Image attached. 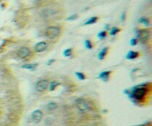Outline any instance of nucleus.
<instances>
[{"mask_svg":"<svg viewBox=\"0 0 152 126\" xmlns=\"http://www.w3.org/2000/svg\"><path fill=\"white\" fill-rule=\"evenodd\" d=\"M61 33V29L60 27L51 25L46 28L45 30V36L50 40H54L57 38Z\"/></svg>","mask_w":152,"mask_h":126,"instance_id":"obj_1","label":"nucleus"},{"mask_svg":"<svg viewBox=\"0 0 152 126\" xmlns=\"http://www.w3.org/2000/svg\"><path fill=\"white\" fill-rule=\"evenodd\" d=\"M76 108L81 112H88L91 110V106L89 102L85 99H78L76 101Z\"/></svg>","mask_w":152,"mask_h":126,"instance_id":"obj_2","label":"nucleus"},{"mask_svg":"<svg viewBox=\"0 0 152 126\" xmlns=\"http://www.w3.org/2000/svg\"><path fill=\"white\" fill-rule=\"evenodd\" d=\"M41 16L45 19H53L58 16V11L53 8H46L42 10Z\"/></svg>","mask_w":152,"mask_h":126,"instance_id":"obj_3","label":"nucleus"},{"mask_svg":"<svg viewBox=\"0 0 152 126\" xmlns=\"http://www.w3.org/2000/svg\"><path fill=\"white\" fill-rule=\"evenodd\" d=\"M147 94V88L146 87H138L133 91V96L137 100H142L144 99L145 95Z\"/></svg>","mask_w":152,"mask_h":126,"instance_id":"obj_4","label":"nucleus"},{"mask_svg":"<svg viewBox=\"0 0 152 126\" xmlns=\"http://www.w3.org/2000/svg\"><path fill=\"white\" fill-rule=\"evenodd\" d=\"M137 39L140 40L143 42H145L150 37V31L148 29H141L137 32Z\"/></svg>","mask_w":152,"mask_h":126,"instance_id":"obj_5","label":"nucleus"},{"mask_svg":"<svg viewBox=\"0 0 152 126\" xmlns=\"http://www.w3.org/2000/svg\"><path fill=\"white\" fill-rule=\"evenodd\" d=\"M31 54V51H30V48L27 47H20L18 51H17V53L16 54L18 56V57L21 59H25L27 57H28Z\"/></svg>","mask_w":152,"mask_h":126,"instance_id":"obj_6","label":"nucleus"},{"mask_svg":"<svg viewBox=\"0 0 152 126\" xmlns=\"http://www.w3.org/2000/svg\"><path fill=\"white\" fill-rule=\"evenodd\" d=\"M49 83L46 79H40L36 84V89L39 92H44L48 88Z\"/></svg>","mask_w":152,"mask_h":126,"instance_id":"obj_7","label":"nucleus"},{"mask_svg":"<svg viewBox=\"0 0 152 126\" xmlns=\"http://www.w3.org/2000/svg\"><path fill=\"white\" fill-rule=\"evenodd\" d=\"M43 118V113L40 110H34L31 114V119L34 123H39Z\"/></svg>","mask_w":152,"mask_h":126,"instance_id":"obj_8","label":"nucleus"},{"mask_svg":"<svg viewBox=\"0 0 152 126\" xmlns=\"http://www.w3.org/2000/svg\"><path fill=\"white\" fill-rule=\"evenodd\" d=\"M47 47H48V42L45 41H42L35 45L34 51L37 53H41V52L45 51Z\"/></svg>","mask_w":152,"mask_h":126,"instance_id":"obj_9","label":"nucleus"},{"mask_svg":"<svg viewBox=\"0 0 152 126\" xmlns=\"http://www.w3.org/2000/svg\"><path fill=\"white\" fill-rule=\"evenodd\" d=\"M139 52L134 51H130L127 54V55H126V58L128 59H130V60H133V59H137V57H139Z\"/></svg>","mask_w":152,"mask_h":126,"instance_id":"obj_10","label":"nucleus"},{"mask_svg":"<svg viewBox=\"0 0 152 126\" xmlns=\"http://www.w3.org/2000/svg\"><path fill=\"white\" fill-rule=\"evenodd\" d=\"M111 73V72L110 71H103V72H102V73L99 74V78L102 79L103 81H107L108 79H109Z\"/></svg>","mask_w":152,"mask_h":126,"instance_id":"obj_11","label":"nucleus"},{"mask_svg":"<svg viewBox=\"0 0 152 126\" xmlns=\"http://www.w3.org/2000/svg\"><path fill=\"white\" fill-rule=\"evenodd\" d=\"M108 51V47H104V48H103V49L99 52V55H98V58H99V60H102V59L106 57V56Z\"/></svg>","mask_w":152,"mask_h":126,"instance_id":"obj_12","label":"nucleus"},{"mask_svg":"<svg viewBox=\"0 0 152 126\" xmlns=\"http://www.w3.org/2000/svg\"><path fill=\"white\" fill-rule=\"evenodd\" d=\"M98 17L97 16H93V17H91L89 19H88L84 24L85 25H89V24H95L97 21H98Z\"/></svg>","mask_w":152,"mask_h":126,"instance_id":"obj_13","label":"nucleus"},{"mask_svg":"<svg viewBox=\"0 0 152 126\" xmlns=\"http://www.w3.org/2000/svg\"><path fill=\"white\" fill-rule=\"evenodd\" d=\"M47 108L49 110H54L57 108V104L54 102H50L47 105Z\"/></svg>","mask_w":152,"mask_h":126,"instance_id":"obj_14","label":"nucleus"},{"mask_svg":"<svg viewBox=\"0 0 152 126\" xmlns=\"http://www.w3.org/2000/svg\"><path fill=\"white\" fill-rule=\"evenodd\" d=\"M120 31V28H117V27H113V28L110 30L109 33H110L111 36H115V35H116Z\"/></svg>","mask_w":152,"mask_h":126,"instance_id":"obj_15","label":"nucleus"},{"mask_svg":"<svg viewBox=\"0 0 152 126\" xmlns=\"http://www.w3.org/2000/svg\"><path fill=\"white\" fill-rule=\"evenodd\" d=\"M37 67V64H28V65H24L22 66L23 68L28 70H33Z\"/></svg>","mask_w":152,"mask_h":126,"instance_id":"obj_16","label":"nucleus"},{"mask_svg":"<svg viewBox=\"0 0 152 126\" xmlns=\"http://www.w3.org/2000/svg\"><path fill=\"white\" fill-rule=\"evenodd\" d=\"M139 22L143 24L144 25H146V26H148V25L149 24V23H150L149 19H148V18H145V17H142V18H140V19H139Z\"/></svg>","mask_w":152,"mask_h":126,"instance_id":"obj_17","label":"nucleus"},{"mask_svg":"<svg viewBox=\"0 0 152 126\" xmlns=\"http://www.w3.org/2000/svg\"><path fill=\"white\" fill-rule=\"evenodd\" d=\"M72 54H73V49L72 48H68V49L65 50L64 52H63V54L66 57H68L70 56H71Z\"/></svg>","mask_w":152,"mask_h":126,"instance_id":"obj_18","label":"nucleus"},{"mask_svg":"<svg viewBox=\"0 0 152 126\" xmlns=\"http://www.w3.org/2000/svg\"><path fill=\"white\" fill-rule=\"evenodd\" d=\"M58 85H59V83L56 81H53L52 82H51L49 84V86H48L50 88V91H53L56 87L58 86Z\"/></svg>","mask_w":152,"mask_h":126,"instance_id":"obj_19","label":"nucleus"},{"mask_svg":"<svg viewBox=\"0 0 152 126\" xmlns=\"http://www.w3.org/2000/svg\"><path fill=\"white\" fill-rule=\"evenodd\" d=\"M97 36H98V38H99V40H103V39H105L107 36L106 31H103L99 32V33H98V35H97Z\"/></svg>","mask_w":152,"mask_h":126,"instance_id":"obj_20","label":"nucleus"},{"mask_svg":"<svg viewBox=\"0 0 152 126\" xmlns=\"http://www.w3.org/2000/svg\"><path fill=\"white\" fill-rule=\"evenodd\" d=\"M85 47L88 48V49H91L93 47L92 42H91V40H87L85 41Z\"/></svg>","mask_w":152,"mask_h":126,"instance_id":"obj_21","label":"nucleus"},{"mask_svg":"<svg viewBox=\"0 0 152 126\" xmlns=\"http://www.w3.org/2000/svg\"><path fill=\"white\" fill-rule=\"evenodd\" d=\"M76 77H78V79L80 80H84L85 79V75L83 73H80V72H77L76 73Z\"/></svg>","mask_w":152,"mask_h":126,"instance_id":"obj_22","label":"nucleus"},{"mask_svg":"<svg viewBox=\"0 0 152 126\" xmlns=\"http://www.w3.org/2000/svg\"><path fill=\"white\" fill-rule=\"evenodd\" d=\"M130 43H131V46H134V45H136L137 44V40L136 38H133V39L131 40Z\"/></svg>","mask_w":152,"mask_h":126,"instance_id":"obj_23","label":"nucleus"},{"mask_svg":"<svg viewBox=\"0 0 152 126\" xmlns=\"http://www.w3.org/2000/svg\"><path fill=\"white\" fill-rule=\"evenodd\" d=\"M77 18H78V15L77 14H73V15H71V16H69L68 18V20L72 21V20H75Z\"/></svg>","mask_w":152,"mask_h":126,"instance_id":"obj_24","label":"nucleus"},{"mask_svg":"<svg viewBox=\"0 0 152 126\" xmlns=\"http://www.w3.org/2000/svg\"><path fill=\"white\" fill-rule=\"evenodd\" d=\"M125 19H126V12L124 11L121 15V20L122 22H124L125 20Z\"/></svg>","mask_w":152,"mask_h":126,"instance_id":"obj_25","label":"nucleus"},{"mask_svg":"<svg viewBox=\"0 0 152 126\" xmlns=\"http://www.w3.org/2000/svg\"><path fill=\"white\" fill-rule=\"evenodd\" d=\"M106 28L107 30H108V29L109 28V25H108V24H107L106 26Z\"/></svg>","mask_w":152,"mask_h":126,"instance_id":"obj_26","label":"nucleus"}]
</instances>
